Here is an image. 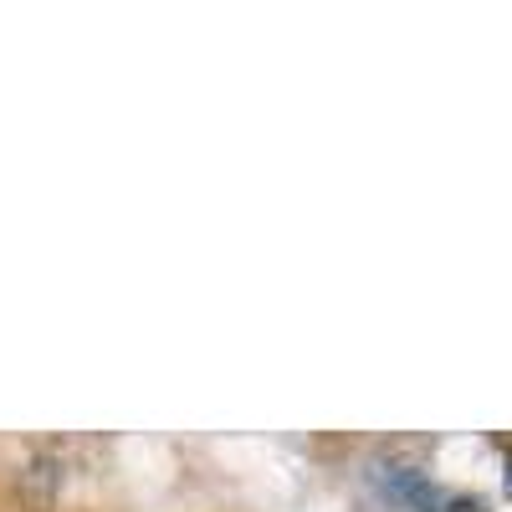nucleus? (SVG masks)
<instances>
[{"label": "nucleus", "mask_w": 512, "mask_h": 512, "mask_svg": "<svg viewBox=\"0 0 512 512\" xmlns=\"http://www.w3.org/2000/svg\"><path fill=\"white\" fill-rule=\"evenodd\" d=\"M502 482H507V492H512V451H507V461H502Z\"/></svg>", "instance_id": "f257e3e1"}]
</instances>
